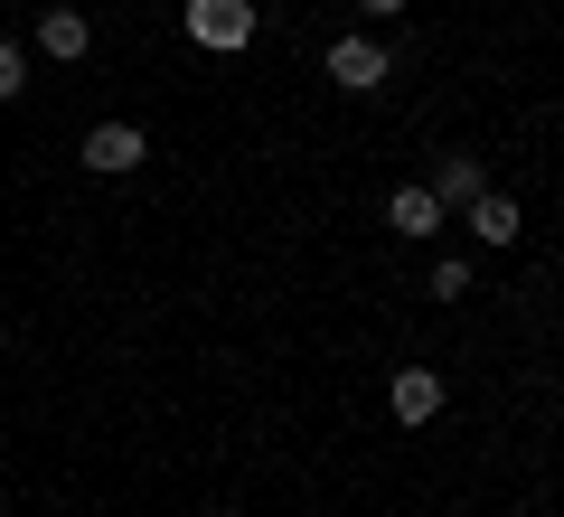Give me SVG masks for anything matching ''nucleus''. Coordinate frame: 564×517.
I'll use <instances>...</instances> for the list:
<instances>
[{
	"instance_id": "1",
	"label": "nucleus",
	"mask_w": 564,
	"mask_h": 517,
	"mask_svg": "<svg viewBox=\"0 0 564 517\" xmlns=\"http://www.w3.org/2000/svg\"><path fill=\"white\" fill-rule=\"evenodd\" d=\"M188 39H198L207 57H236V47L254 39V0H188Z\"/></svg>"
},
{
	"instance_id": "2",
	"label": "nucleus",
	"mask_w": 564,
	"mask_h": 517,
	"mask_svg": "<svg viewBox=\"0 0 564 517\" xmlns=\"http://www.w3.org/2000/svg\"><path fill=\"white\" fill-rule=\"evenodd\" d=\"M141 160H151V132H141V122H95V132H85V170H95V180H132Z\"/></svg>"
},
{
	"instance_id": "3",
	"label": "nucleus",
	"mask_w": 564,
	"mask_h": 517,
	"mask_svg": "<svg viewBox=\"0 0 564 517\" xmlns=\"http://www.w3.org/2000/svg\"><path fill=\"white\" fill-rule=\"evenodd\" d=\"M321 66H329V85H339V95H377V85L395 76V57H386L377 39H339Z\"/></svg>"
},
{
	"instance_id": "4",
	"label": "nucleus",
	"mask_w": 564,
	"mask_h": 517,
	"mask_svg": "<svg viewBox=\"0 0 564 517\" xmlns=\"http://www.w3.org/2000/svg\"><path fill=\"white\" fill-rule=\"evenodd\" d=\"M443 217H452V207L433 198V189H423V180H404L395 198H386V226H395L404 245H423V236H443Z\"/></svg>"
},
{
	"instance_id": "5",
	"label": "nucleus",
	"mask_w": 564,
	"mask_h": 517,
	"mask_svg": "<svg viewBox=\"0 0 564 517\" xmlns=\"http://www.w3.org/2000/svg\"><path fill=\"white\" fill-rule=\"evenodd\" d=\"M386 396H395V423H404V433H423V423L443 414V377H433V367H395Z\"/></svg>"
},
{
	"instance_id": "6",
	"label": "nucleus",
	"mask_w": 564,
	"mask_h": 517,
	"mask_svg": "<svg viewBox=\"0 0 564 517\" xmlns=\"http://www.w3.org/2000/svg\"><path fill=\"white\" fill-rule=\"evenodd\" d=\"M423 189H433L443 207H470L489 189V170H480V151H433V180H423Z\"/></svg>"
},
{
	"instance_id": "7",
	"label": "nucleus",
	"mask_w": 564,
	"mask_h": 517,
	"mask_svg": "<svg viewBox=\"0 0 564 517\" xmlns=\"http://www.w3.org/2000/svg\"><path fill=\"white\" fill-rule=\"evenodd\" d=\"M85 47H95V20H85V10H39V57L76 66Z\"/></svg>"
},
{
	"instance_id": "8",
	"label": "nucleus",
	"mask_w": 564,
	"mask_h": 517,
	"mask_svg": "<svg viewBox=\"0 0 564 517\" xmlns=\"http://www.w3.org/2000/svg\"><path fill=\"white\" fill-rule=\"evenodd\" d=\"M462 217H470V236H480V245H499V255H508V245L527 236V217H518V198H499V189H480V198H470Z\"/></svg>"
},
{
	"instance_id": "9",
	"label": "nucleus",
	"mask_w": 564,
	"mask_h": 517,
	"mask_svg": "<svg viewBox=\"0 0 564 517\" xmlns=\"http://www.w3.org/2000/svg\"><path fill=\"white\" fill-rule=\"evenodd\" d=\"M433 301H470V263H462V255L433 263Z\"/></svg>"
},
{
	"instance_id": "10",
	"label": "nucleus",
	"mask_w": 564,
	"mask_h": 517,
	"mask_svg": "<svg viewBox=\"0 0 564 517\" xmlns=\"http://www.w3.org/2000/svg\"><path fill=\"white\" fill-rule=\"evenodd\" d=\"M20 85H29V57H20V39H0V104H20Z\"/></svg>"
},
{
	"instance_id": "11",
	"label": "nucleus",
	"mask_w": 564,
	"mask_h": 517,
	"mask_svg": "<svg viewBox=\"0 0 564 517\" xmlns=\"http://www.w3.org/2000/svg\"><path fill=\"white\" fill-rule=\"evenodd\" d=\"M358 10H367V20H395V10H404V0H358Z\"/></svg>"
}]
</instances>
